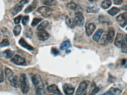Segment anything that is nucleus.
I'll use <instances>...</instances> for the list:
<instances>
[{"instance_id": "obj_1", "label": "nucleus", "mask_w": 127, "mask_h": 95, "mask_svg": "<svg viewBox=\"0 0 127 95\" xmlns=\"http://www.w3.org/2000/svg\"><path fill=\"white\" fill-rule=\"evenodd\" d=\"M20 86L23 94H27L30 90V84L28 78L25 74H22L20 76Z\"/></svg>"}, {"instance_id": "obj_2", "label": "nucleus", "mask_w": 127, "mask_h": 95, "mask_svg": "<svg viewBox=\"0 0 127 95\" xmlns=\"http://www.w3.org/2000/svg\"><path fill=\"white\" fill-rule=\"evenodd\" d=\"M32 80L36 90H45L42 79L40 75L37 74L33 75L32 77Z\"/></svg>"}, {"instance_id": "obj_3", "label": "nucleus", "mask_w": 127, "mask_h": 95, "mask_svg": "<svg viewBox=\"0 0 127 95\" xmlns=\"http://www.w3.org/2000/svg\"><path fill=\"white\" fill-rule=\"evenodd\" d=\"M74 20L76 26L82 27L83 26L85 19L83 14L81 12H77L75 13Z\"/></svg>"}, {"instance_id": "obj_4", "label": "nucleus", "mask_w": 127, "mask_h": 95, "mask_svg": "<svg viewBox=\"0 0 127 95\" xmlns=\"http://www.w3.org/2000/svg\"><path fill=\"white\" fill-rule=\"evenodd\" d=\"M53 9L47 6L40 7L37 10L38 12L44 18H47L51 15L53 12Z\"/></svg>"}, {"instance_id": "obj_5", "label": "nucleus", "mask_w": 127, "mask_h": 95, "mask_svg": "<svg viewBox=\"0 0 127 95\" xmlns=\"http://www.w3.org/2000/svg\"><path fill=\"white\" fill-rule=\"evenodd\" d=\"M28 3V1L27 0H23L14 6L12 11V14L13 16L16 15L19 12H21L24 7V5Z\"/></svg>"}, {"instance_id": "obj_6", "label": "nucleus", "mask_w": 127, "mask_h": 95, "mask_svg": "<svg viewBox=\"0 0 127 95\" xmlns=\"http://www.w3.org/2000/svg\"><path fill=\"white\" fill-rule=\"evenodd\" d=\"M116 21L121 27L124 28L127 25V13H124L116 17Z\"/></svg>"}, {"instance_id": "obj_7", "label": "nucleus", "mask_w": 127, "mask_h": 95, "mask_svg": "<svg viewBox=\"0 0 127 95\" xmlns=\"http://www.w3.org/2000/svg\"><path fill=\"white\" fill-rule=\"evenodd\" d=\"M11 61L18 65H25L26 64L25 58L19 55H16L11 59Z\"/></svg>"}, {"instance_id": "obj_8", "label": "nucleus", "mask_w": 127, "mask_h": 95, "mask_svg": "<svg viewBox=\"0 0 127 95\" xmlns=\"http://www.w3.org/2000/svg\"><path fill=\"white\" fill-rule=\"evenodd\" d=\"M96 28V25L93 22L87 24L86 25V32L87 35L88 36L92 35Z\"/></svg>"}, {"instance_id": "obj_9", "label": "nucleus", "mask_w": 127, "mask_h": 95, "mask_svg": "<svg viewBox=\"0 0 127 95\" xmlns=\"http://www.w3.org/2000/svg\"><path fill=\"white\" fill-rule=\"evenodd\" d=\"M38 39L39 41H44L48 40L50 37V35L47 31L45 30L38 31L36 33Z\"/></svg>"}, {"instance_id": "obj_10", "label": "nucleus", "mask_w": 127, "mask_h": 95, "mask_svg": "<svg viewBox=\"0 0 127 95\" xmlns=\"http://www.w3.org/2000/svg\"><path fill=\"white\" fill-rule=\"evenodd\" d=\"M63 88L65 95H72L74 93V88L71 84H65L63 87Z\"/></svg>"}, {"instance_id": "obj_11", "label": "nucleus", "mask_w": 127, "mask_h": 95, "mask_svg": "<svg viewBox=\"0 0 127 95\" xmlns=\"http://www.w3.org/2000/svg\"><path fill=\"white\" fill-rule=\"evenodd\" d=\"M87 87V84L85 81L81 82L76 91L77 95H80L84 92H86V89Z\"/></svg>"}, {"instance_id": "obj_12", "label": "nucleus", "mask_w": 127, "mask_h": 95, "mask_svg": "<svg viewBox=\"0 0 127 95\" xmlns=\"http://www.w3.org/2000/svg\"><path fill=\"white\" fill-rule=\"evenodd\" d=\"M47 89L48 92L51 93L58 95H63L57 86L55 84L48 86L47 87Z\"/></svg>"}, {"instance_id": "obj_13", "label": "nucleus", "mask_w": 127, "mask_h": 95, "mask_svg": "<svg viewBox=\"0 0 127 95\" xmlns=\"http://www.w3.org/2000/svg\"><path fill=\"white\" fill-rule=\"evenodd\" d=\"M115 31L114 28L112 27L110 28L108 30L107 35V41L109 43H112L114 40L115 36Z\"/></svg>"}, {"instance_id": "obj_14", "label": "nucleus", "mask_w": 127, "mask_h": 95, "mask_svg": "<svg viewBox=\"0 0 127 95\" xmlns=\"http://www.w3.org/2000/svg\"><path fill=\"white\" fill-rule=\"evenodd\" d=\"M38 2L37 0L33 1L31 4H30L25 10V13L26 14L30 13L36 8L38 6Z\"/></svg>"}, {"instance_id": "obj_15", "label": "nucleus", "mask_w": 127, "mask_h": 95, "mask_svg": "<svg viewBox=\"0 0 127 95\" xmlns=\"http://www.w3.org/2000/svg\"><path fill=\"white\" fill-rule=\"evenodd\" d=\"M19 43L22 47L25 48L26 49L29 51H33L34 50L33 47L28 44L27 42L23 38H22L19 40Z\"/></svg>"}, {"instance_id": "obj_16", "label": "nucleus", "mask_w": 127, "mask_h": 95, "mask_svg": "<svg viewBox=\"0 0 127 95\" xmlns=\"http://www.w3.org/2000/svg\"><path fill=\"white\" fill-rule=\"evenodd\" d=\"M66 24L69 27L71 28H74L76 26L74 18H70L69 16H66L65 19Z\"/></svg>"}, {"instance_id": "obj_17", "label": "nucleus", "mask_w": 127, "mask_h": 95, "mask_svg": "<svg viewBox=\"0 0 127 95\" xmlns=\"http://www.w3.org/2000/svg\"><path fill=\"white\" fill-rule=\"evenodd\" d=\"M123 39H124V35L123 34L120 33H117L115 40V45L118 48H121V47Z\"/></svg>"}, {"instance_id": "obj_18", "label": "nucleus", "mask_w": 127, "mask_h": 95, "mask_svg": "<svg viewBox=\"0 0 127 95\" xmlns=\"http://www.w3.org/2000/svg\"><path fill=\"white\" fill-rule=\"evenodd\" d=\"M10 85L14 88H17L20 86V80L18 76L13 77L10 80Z\"/></svg>"}, {"instance_id": "obj_19", "label": "nucleus", "mask_w": 127, "mask_h": 95, "mask_svg": "<svg viewBox=\"0 0 127 95\" xmlns=\"http://www.w3.org/2000/svg\"><path fill=\"white\" fill-rule=\"evenodd\" d=\"M14 55V52L9 49H7L3 52L0 51V57H4L9 59L11 58Z\"/></svg>"}, {"instance_id": "obj_20", "label": "nucleus", "mask_w": 127, "mask_h": 95, "mask_svg": "<svg viewBox=\"0 0 127 95\" xmlns=\"http://www.w3.org/2000/svg\"><path fill=\"white\" fill-rule=\"evenodd\" d=\"M103 32V30L102 29H99L95 33L94 35L93 36V39L95 41L98 42L99 41L100 38L101 36V35Z\"/></svg>"}, {"instance_id": "obj_21", "label": "nucleus", "mask_w": 127, "mask_h": 95, "mask_svg": "<svg viewBox=\"0 0 127 95\" xmlns=\"http://www.w3.org/2000/svg\"><path fill=\"white\" fill-rule=\"evenodd\" d=\"M48 24H49V22H48V21H44L38 26L37 28H36V30L38 31L44 30L48 26Z\"/></svg>"}, {"instance_id": "obj_22", "label": "nucleus", "mask_w": 127, "mask_h": 95, "mask_svg": "<svg viewBox=\"0 0 127 95\" xmlns=\"http://www.w3.org/2000/svg\"><path fill=\"white\" fill-rule=\"evenodd\" d=\"M42 3L44 4L47 6H54L58 3L57 0H43Z\"/></svg>"}, {"instance_id": "obj_23", "label": "nucleus", "mask_w": 127, "mask_h": 95, "mask_svg": "<svg viewBox=\"0 0 127 95\" xmlns=\"http://www.w3.org/2000/svg\"><path fill=\"white\" fill-rule=\"evenodd\" d=\"M71 43L69 41H65L63 42L61 45L60 49L62 50H66L71 47Z\"/></svg>"}, {"instance_id": "obj_24", "label": "nucleus", "mask_w": 127, "mask_h": 95, "mask_svg": "<svg viewBox=\"0 0 127 95\" xmlns=\"http://www.w3.org/2000/svg\"><path fill=\"white\" fill-rule=\"evenodd\" d=\"M120 11V10L117 7H114L109 10L108 11V13L112 16H114L117 15Z\"/></svg>"}, {"instance_id": "obj_25", "label": "nucleus", "mask_w": 127, "mask_h": 95, "mask_svg": "<svg viewBox=\"0 0 127 95\" xmlns=\"http://www.w3.org/2000/svg\"><path fill=\"white\" fill-rule=\"evenodd\" d=\"M111 95H117L121 94L122 92V91L118 89L112 87L108 91Z\"/></svg>"}, {"instance_id": "obj_26", "label": "nucleus", "mask_w": 127, "mask_h": 95, "mask_svg": "<svg viewBox=\"0 0 127 95\" xmlns=\"http://www.w3.org/2000/svg\"><path fill=\"white\" fill-rule=\"evenodd\" d=\"M112 1L110 0H106L102 2L101 6L104 9H107L110 7L112 5Z\"/></svg>"}, {"instance_id": "obj_27", "label": "nucleus", "mask_w": 127, "mask_h": 95, "mask_svg": "<svg viewBox=\"0 0 127 95\" xmlns=\"http://www.w3.org/2000/svg\"><path fill=\"white\" fill-rule=\"evenodd\" d=\"M22 27L20 25L16 26L13 28V33L16 36H18L20 35Z\"/></svg>"}, {"instance_id": "obj_28", "label": "nucleus", "mask_w": 127, "mask_h": 95, "mask_svg": "<svg viewBox=\"0 0 127 95\" xmlns=\"http://www.w3.org/2000/svg\"><path fill=\"white\" fill-rule=\"evenodd\" d=\"M99 9L95 6L89 7L87 9V12L88 13H96L98 12Z\"/></svg>"}, {"instance_id": "obj_29", "label": "nucleus", "mask_w": 127, "mask_h": 95, "mask_svg": "<svg viewBox=\"0 0 127 95\" xmlns=\"http://www.w3.org/2000/svg\"><path fill=\"white\" fill-rule=\"evenodd\" d=\"M5 75H6L7 78L9 80H10V79L13 77V74L12 70L9 68H7L5 69Z\"/></svg>"}, {"instance_id": "obj_30", "label": "nucleus", "mask_w": 127, "mask_h": 95, "mask_svg": "<svg viewBox=\"0 0 127 95\" xmlns=\"http://www.w3.org/2000/svg\"><path fill=\"white\" fill-rule=\"evenodd\" d=\"M43 20L41 18H35L33 19L31 23V26L33 27L36 26L39 22H41Z\"/></svg>"}, {"instance_id": "obj_31", "label": "nucleus", "mask_w": 127, "mask_h": 95, "mask_svg": "<svg viewBox=\"0 0 127 95\" xmlns=\"http://www.w3.org/2000/svg\"><path fill=\"white\" fill-rule=\"evenodd\" d=\"M25 34L27 38H32L33 35V32L31 29L30 28L27 29L25 32Z\"/></svg>"}, {"instance_id": "obj_32", "label": "nucleus", "mask_w": 127, "mask_h": 95, "mask_svg": "<svg viewBox=\"0 0 127 95\" xmlns=\"http://www.w3.org/2000/svg\"><path fill=\"white\" fill-rule=\"evenodd\" d=\"M122 52L124 53H127V45L124 39H123L122 44Z\"/></svg>"}, {"instance_id": "obj_33", "label": "nucleus", "mask_w": 127, "mask_h": 95, "mask_svg": "<svg viewBox=\"0 0 127 95\" xmlns=\"http://www.w3.org/2000/svg\"><path fill=\"white\" fill-rule=\"evenodd\" d=\"M10 45V42L8 39H4L0 43V47H6V46H9Z\"/></svg>"}, {"instance_id": "obj_34", "label": "nucleus", "mask_w": 127, "mask_h": 95, "mask_svg": "<svg viewBox=\"0 0 127 95\" xmlns=\"http://www.w3.org/2000/svg\"><path fill=\"white\" fill-rule=\"evenodd\" d=\"M30 21V17L28 16H24L22 19V24L24 26H27L28 24Z\"/></svg>"}, {"instance_id": "obj_35", "label": "nucleus", "mask_w": 127, "mask_h": 95, "mask_svg": "<svg viewBox=\"0 0 127 95\" xmlns=\"http://www.w3.org/2000/svg\"><path fill=\"white\" fill-rule=\"evenodd\" d=\"M67 7L70 9H75L77 8V5L74 2H70L67 4Z\"/></svg>"}, {"instance_id": "obj_36", "label": "nucleus", "mask_w": 127, "mask_h": 95, "mask_svg": "<svg viewBox=\"0 0 127 95\" xmlns=\"http://www.w3.org/2000/svg\"><path fill=\"white\" fill-rule=\"evenodd\" d=\"M100 91V89L98 87H95L93 90L90 95H95L99 92Z\"/></svg>"}, {"instance_id": "obj_37", "label": "nucleus", "mask_w": 127, "mask_h": 95, "mask_svg": "<svg viewBox=\"0 0 127 95\" xmlns=\"http://www.w3.org/2000/svg\"><path fill=\"white\" fill-rule=\"evenodd\" d=\"M107 35H103V37L101 38L100 41V44L101 45H104L106 44L107 42Z\"/></svg>"}, {"instance_id": "obj_38", "label": "nucleus", "mask_w": 127, "mask_h": 95, "mask_svg": "<svg viewBox=\"0 0 127 95\" xmlns=\"http://www.w3.org/2000/svg\"><path fill=\"white\" fill-rule=\"evenodd\" d=\"M22 16L21 15L18 16L14 19V23L15 24H18L20 23L21 20L22 18Z\"/></svg>"}, {"instance_id": "obj_39", "label": "nucleus", "mask_w": 127, "mask_h": 95, "mask_svg": "<svg viewBox=\"0 0 127 95\" xmlns=\"http://www.w3.org/2000/svg\"><path fill=\"white\" fill-rule=\"evenodd\" d=\"M51 53L55 55H58L59 54V52L55 48L53 47L51 48Z\"/></svg>"}, {"instance_id": "obj_40", "label": "nucleus", "mask_w": 127, "mask_h": 95, "mask_svg": "<svg viewBox=\"0 0 127 95\" xmlns=\"http://www.w3.org/2000/svg\"><path fill=\"white\" fill-rule=\"evenodd\" d=\"M4 76L3 70L0 68V83L3 82Z\"/></svg>"}, {"instance_id": "obj_41", "label": "nucleus", "mask_w": 127, "mask_h": 95, "mask_svg": "<svg viewBox=\"0 0 127 95\" xmlns=\"http://www.w3.org/2000/svg\"><path fill=\"white\" fill-rule=\"evenodd\" d=\"M123 2V0H114V4L116 5H121Z\"/></svg>"}, {"instance_id": "obj_42", "label": "nucleus", "mask_w": 127, "mask_h": 95, "mask_svg": "<svg viewBox=\"0 0 127 95\" xmlns=\"http://www.w3.org/2000/svg\"><path fill=\"white\" fill-rule=\"evenodd\" d=\"M126 62H127V60L126 59H122L121 62V64L122 65V66L125 65Z\"/></svg>"}, {"instance_id": "obj_43", "label": "nucleus", "mask_w": 127, "mask_h": 95, "mask_svg": "<svg viewBox=\"0 0 127 95\" xmlns=\"http://www.w3.org/2000/svg\"><path fill=\"white\" fill-rule=\"evenodd\" d=\"M122 9L127 11V5H124L122 7Z\"/></svg>"}, {"instance_id": "obj_44", "label": "nucleus", "mask_w": 127, "mask_h": 95, "mask_svg": "<svg viewBox=\"0 0 127 95\" xmlns=\"http://www.w3.org/2000/svg\"><path fill=\"white\" fill-rule=\"evenodd\" d=\"M71 52V50H67L65 51V53L66 54H69Z\"/></svg>"}, {"instance_id": "obj_45", "label": "nucleus", "mask_w": 127, "mask_h": 95, "mask_svg": "<svg viewBox=\"0 0 127 95\" xmlns=\"http://www.w3.org/2000/svg\"><path fill=\"white\" fill-rule=\"evenodd\" d=\"M111 95L109 92H107L106 93H104L103 95Z\"/></svg>"}, {"instance_id": "obj_46", "label": "nucleus", "mask_w": 127, "mask_h": 95, "mask_svg": "<svg viewBox=\"0 0 127 95\" xmlns=\"http://www.w3.org/2000/svg\"><path fill=\"white\" fill-rule=\"evenodd\" d=\"M125 41H126V42L127 44V34H126L125 35Z\"/></svg>"}, {"instance_id": "obj_47", "label": "nucleus", "mask_w": 127, "mask_h": 95, "mask_svg": "<svg viewBox=\"0 0 127 95\" xmlns=\"http://www.w3.org/2000/svg\"><path fill=\"white\" fill-rule=\"evenodd\" d=\"M97 0H89V1L90 2H94V1H96Z\"/></svg>"}, {"instance_id": "obj_48", "label": "nucleus", "mask_w": 127, "mask_h": 95, "mask_svg": "<svg viewBox=\"0 0 127 95\" xmlns=\"http://www.w3.org/2000/svg\"><path fill=\"white\" fill-rule=\"evenodd\" d=\"M60 0L62 1H66L68 0Z\"/></svg>"}, {"instance_id": "obj_49", "label": "nucleus", "mask_w": 127, "mask_h": 95, "mask_svg": "<svg viewBox=\"0 0 127 95\" xmlns=\"http://www.w3.org/2000/svg\"><path fill=\"white\" fill-rule=\"evenodd\" d=\"M126 30H127V28H126Z\"/></svg>"}, {"instance_id": "obj_50", "label": "nucleus", "mask_w": 127, "mask_h": 95, "mask_svg": "<svg viewBox=\"0 0 127 95\" xmlns=\"http://www.w3.org/2000/svg\"></svg>"}]
</instances>
